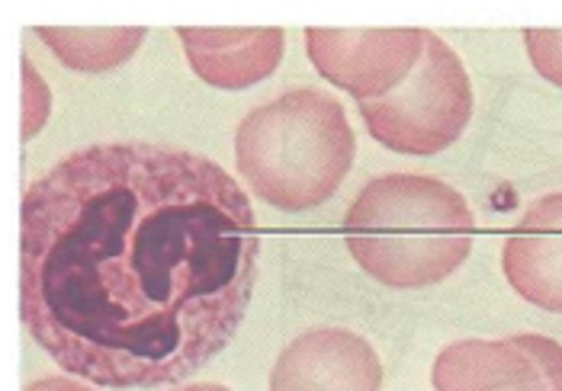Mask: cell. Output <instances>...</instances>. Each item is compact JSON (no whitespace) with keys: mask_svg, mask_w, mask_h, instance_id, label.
Returning <instances> with one entry per match:
<instances>
[{"mask_svg":"<svg viewBox=\"0 0 562 391\" xmlns=\"http://www.w3.org/2000/svg\"><path fill=\"white\" fill-rule=\"evenodd\" d=\"M270 391H383V359L347 327H315L283 349Z\"/></svg>","mask_w":562,"mask_h":391,"instance_id":"7","label":"cell"},{"mask_svg":"<svg viewBox=\"0 0 562 391\" xmlns=\"http://www.w3.org/2000/svg\"><path fill=\"white\" fill-rule=\"evenodd\" d=\"M502 269L524 302L562 314V189L520 216L502 244Z\"/></svg>","mask_w":562,"mask_h":391,"instance_id":"8","label":"cell"},{"mask_svg":"<svg viewBox=\"0 0 562 391\" xmlns=\"http://www.w3.org/2000/svg\"><path fill=\"white\" fill-rule=\"evenodd\" d=\"M428 30H305V51L315 71L350 93L357 103H373L398 90L418 68Z\"/></svg>","mask_w":562,"mask_h":391,"instance_id":"5","label":"cell"},{"mask_svg":"<svg viewBox=\"0 0 562 391\" xmlns=\"http://www.w3.org/2000/svg\"><path fill=\"white\" fill-rule=\"evenodd\" d=\"M434 391H562V344L543 334L457 341L437 353Z\"/></svg>","mask_w":562,"mask_h":391,"instance_id":"6","label":"cell"},{"mask_svg":"<svg viewBox=\"0 0 562 391\" xmlns=\"http://www.w3.org/2000/svg\"><path fill=\"white\" fill-rule=\"evenodd\" d=\"M26 391H97L85 386V382H78V379H71V376H48V379H36V382H30Z\"/></svg>","mask_w":562,"mask_h":391,"instance_id":"13","label":"cell"},{"mask_svg":"<svg viewBox=\"0 0 562 391\" xmlns=\"http://www.w3.org/2000/svg\"><path fill=\"white\" fill-rule=\"evenodd\" d=\"M476 216L467 196L428 174L370 180L345 216L357 266L390 289H428L453 276L473 251Z\"/></svg>","mask_w":562,"mask_h":391,"instance_id":"2","label":"cell"},{"mask_svg":"<svg viewBox=\"0 0 562 391\" xmlns=\"http://www.w3.org/2000/svg\"><path fill=\"white\" fill-rule=\"evenodd\" d=\"M20 225V318L100 389L190 379L232 344L255 296V206L193 151L81 148L26 189Z\"/></svg>","mask_w":562,"mask_h":391,"instance_id":"1","label":"cell"},{"mask_svg":"<svg viewBox=\"0 0 562 391\" xmlns=\"http://www.w3.org/2000/svg\"><path fill=\"white\" fill-rule=\"evenodd\" d=\"M367 131L395 154L431 158L460 141L473 119V81L463 58L428 30L412 78L390 96L360 103Z\"/></svg>","mask_w":562,"mask_h":391,"instance_id":"4","label":"cell"},{"mask_svg":"<svg viewBox=\"0 0 562 391\" xmlns=\"http://www.w3.org/2000/svg\"><path fill=\"white\" fill-rule=\"evenodd\" d=\"M55 58L81 74H100L126 65L138 45L145 43L142 26H116V30H81V26H36Z\"/></svg>","mask_w":562,"mask_h":391,"instance_id":"10","label":"cell"},{"mask_svg":"<svg viewBox=\"0 0 562 391\" xmlns=\"http://www.w3.org/2000/svg\"><path fill=\"white\" fill-rule=\"evenodd\" d=\"M357 154L345 106L315 88H293L251 110L235 131V164L248 189L280 212L328 203Z\"/></svg>","mask_w":562,"mask_h":391,"instance_id":"3","label":"cell"},{"mask_svg":"<svg viewBox=\"0 0 562 391\" xmlns=\"http://www.w3.org/2000/svg\"><path fill=\"white\" fill-rule=\"evenodd\" d=\"M48 110H52V93L43 84L36 65L23 58V141L40 135L48 119Z\"/></svg>","mask_w":562,"mask_h":391,"instance_id":"12","label":"cell"},{"mask_svg":"<svg viewBox=\"0 0 562 391\" xmlns=\"http://www.w3.org/2000/svg\"><path fill=\"white\" fill-rule=\"evenodd\" d=\"M177 39L187 51L193 74L218 90H245L267 81L283 58V30H196L180 26Z\"/></svg>","mask_w":562,"mask_h":391,"instance_id":"9","label":"cell"},{"mask_svg":"<svg viewBox=\"0 0 562 391\" xmlns=\"http://www.w3.org/2000/svg\"><path fill=\"white\" fill-rule=\"evenodd\" d=\"M171 391H232V389H225V386H218V382H196V386H180V389H171Z\"/></svg>","mask_w":562,"mask_h":391,"instance_id":"14","label":"cell"},{"mask_svg":"<svg viewBox=\"0 0 562 391\" xmlns=\"http://www.w3.org/2000/svg\"><path fill=\"white\" fill-rule=\"evenodd\" d=\"M524 45L533 71L562 88V30H524Z\"/></svg>","mask_w":562,"mask_h":391,"instance_id":"11","label":"cell"}]
</instances>
